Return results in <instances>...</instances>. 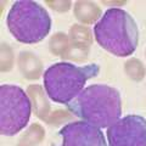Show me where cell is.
I'll use <instances>...</instances> for the list:
<instances>
[{
	"instance_id": "obj_3",
	"label": "cell",
	"mask_w": 146,
	"mask_h": 146,
	"mask_svg": "<svg viewBox=\"0 0 146 146\" xmlns=\"http://www.w3.org/2000/svg\"><path fill=\"white\" fill-rule=\"evenodd\" d=\"M100 66L89 63L78 67L70 62H57L44 72V89L50 100L57 104L67 105L84 89L89 79L96 77Z\"/></svg>"
},
{
	"instance_id": "obj_16",
	"label": "cell",
	"mask_w": 146,
	"mask_h": 146,
	"mask_svg": "<svg viewBox=\"0 0 146 146\" xmlns=\"http://www.w3.org/2000/svg\"><path fill=\"white\" fill-rule=\"evenodd\" d=\"M15 63V54L9 44L1 43L0 44V71L1 72H10L13 68Z\"/></svg>"
},
{
	"instance_id": "obj_10",
	"label": "cell",
	"mask_w": 146,
	"mask_h": 146,
	"mask_svg": "<svg viewBox=\"0 0 146 146\" xmlns=\"http://www.w3.org/2000/svg\"><path fill=\"white\" fill-rule=\"evenodd\" d=\"M101 7L96 3L88 0H79L73 4V15L83 25L98 23V20L101 17Z\"/></svg>"
},
{
	"instance_id": "obj_9",
	"label": "cell",
	"mask_w": 146,
	"mask_h": 146,
	"mask_svg": "<svg viewBox=\"0 0 146 146\" xmlns=\"http://www.w3.org/2000/svg\"><path fill=\"white\" fill-rule=\"evenodd\" d=\"M18 71L27 80H36L43 74L44 65L39 56L32 51H22L17 57Z\"/></svg>"
},
{
	"instance_id": "obj_17",
	"label": "cell",
	"mask_w": 146,
	"mask_h": 146,
	"mask_svg": "<svg viewBox=\"0 0 146 146\" xmlns=\"http://www.w3.org/2000/svg\"><path fill=\"white\" fill-rule=\"evenodd\" d=\"M72 118V115L68 113L67 111H63V110H57V111H52L51 116L49 117L48 119V124L50 125H58L63 122H67Z\"/></svg>"
},
{
	"instance_id": "obj_2",
	"label": "cell",
	"mask_w": 146,
	"mask_h": 146,
	"mask_svg": "<svg viewBox=\"0 0 146 146\" xmlns=\"http://www.w3.org/2000/svg\"><path fill=\"white\" fill-rule=\"evenodd\" d=\"M94 36L98 44L110 54L127 57L139 44L138 25L121 7H110L94 26Z\"/></svg>"
},
{
	"instance_id": "obj_12",
	"label": "cell",
	"mask_w": 146,
	"mask_h": 146,
	"mask_svg": "<svg viewBox=\"0 0 146 146\" xmlns=\"http://www.w3.org/2000/svg\"><path fill=\"white\" fill-rule=\"evenodd\" d=\"M70 38L71 42L76 44L86 45V46H91L93 44V33L90 28L84 25H72L70 28Z\"/></svg>"
},
{
	"instance_id": "obj_8",
	"label": "cell",
	"mask_w": 146,
	"mask_h": 146,
	"mask_svg": "<svg viewBox=\"0 0 146 146\" xmlns=\"http://www.w3.org/2000/svg\"><path fill=\"white\" fill-rule=\"evenodd\" d=\"M27 95L29 96V100L32 102L33 113L39 119L46 123L52 111L45 89L39 84H32L27 86Z\"/></svg>"
},
{
	"instance_id": "obj_6",
	"label": "cell",
	"mask_w": 146,
	"mask_h": 146,
	"mask_svg": "<svg viewBox=\"0 0 146 146\" xmlns=\"http://www.w3.org/2000/svg\"><path fill=\"white\" fill-rule=\"evenodd\" d=\"M108 146H146V119L127 115L107 128Z\"/></svg>"
},
{
	"instance_id": "obj_11",
	"label": "cell",
	"mask_w": 146,
	"mask_h": 146,
	"mask_svg": "<svg viewBox=\"0 0 146 146\" xmlns=\"http://www.w3.org/2000/svg\"><path fill=\"white\" fill-rule=\"evenodd\" d=\"M45 139V129L39 123H32L29 128L21 135L16 146H35Z\"/></svg>"
},
{
	"instance_id": "obj_18",
	"label": "cell",
	"mask_w": 146,
	"mask_h": 146,
	"mask_svg": "<svg viewBox=\"0 0 146 146\" xmlns=\"http://www.w3.org/2000/svg\"><path fill=\"white\" fill-rule=\"evenodd\" d=\"M45 4H46L50 9H52L54 11L60 12V13L67 12L72 6L71 0H56V1H49V0H46Z\"/></svg>"
},
{
	"instance_id": "obj_15",
	"label": "cell",
	"mask_w": 146,
	"mask_h": 146,
	"mask_svg": "<svg viewBox=\"0 0 146 146\" xmlns=\"http://www.w3.org/2000/svg\"><path fill=\"white\" fill-rule=\"evenodd\" d=\"M90 55V46L86 45H80L76 43H71L67 48L66 52L63 54L62 58L65 60H71L74 62H85Z\"/></svg>"
},
{
	"instance_id": "obj_4",
	"label": "cell",
	"mask_w": 146,
	"mask_h": 146,
	"mask_svg": "<svg viewBox=\"0 0 146 146\" xmlns=\"http://www.w3.org/2000/svg\"><path fill=\"white\" fill-rule=\"evenodd\" d=\"M9 32L17 42L35 44L46 38L51 29L49 12L35 1H15L6 17Z\"/></svg>"
},
{
	"instance_id": "obj_5",
	"label": "cell",
	"mask_w": 146,
	"mask_h": 146,
	"mask_svg": "<svg viewBox=\"0 0 146 146\" xmlns=\"http://www.w3.org/2000/svg\"><path fill=\"white\" fill-rule=\"evenodd\" d=\"M33 112L26 91L17 85L0 86V133L12 136L27 127Z\"/></svg>"
},
{
	"instance_id": "obj_20",
	"label": "cell",
	"mask_w": 146,
	"mask_h": 146,
	"mask_svg": "<svg viewBox=\"0 0 146 146\" xmlns=\"http://www.w3.org/2000/svg\"><path fill=\"white\" fill-rule=\"evenodd\" d=\"M145 57H146V51H145Z\"/></svg>"
},
{
	"instance_id": "obj_19",
	"label": "cell",
	"mask_w": 146,
	"mask_h": 146,
	"mask_svg": "<svg viewBox=\"0 0 146 146\" xmlns=\"http://www.w3.org/2000/svg\"><path fill=\"white\" fill-rule=\"evenodd\" d=\"M102 4H105V5H116V6H118V5H124L125 4V1H122V3H116V1H113V3H106V1H102Z\"/></svg>"
},
{
	"instance_id": "obj_1",
	"label": "cell",
	"mask_w": 146,
	"mask_h": 146,
	"mask_svg": "<svg viewBox=\"0 0 146 146\" xmlns=\"http://www.w3.org/2000/svg\"><path fill=\"white\" fill-rule=\"evenodd\" d=\"M66 107L74 116L100 129L111 127L122 116L119 91L107 84L88 85Z\"/></svg>"
},
{
	"instance_id": "obj_14",
	"label": "cell",
	"mask_w": 146,
	"mask_h": 146,
	"mask_svg": "<svg viewBox=\"0 0 146 146\" xmlns=\"http://www.w3.org/2000/svg\"><path fill=\"white\" fill-rule=\"evenodd\" d=\"M124 73L130 80L133 82H143L146 74V68L144 63L139 58H129L124 62Z\"/></svg>"
},
{
	"instance_id": "obj_13",
	"label": "cell",
	"mask_w": 146,
	"mask_h": 146,
	"mask_svg": "<svg viewBox=\"0 0 146 146\" xmlns=\"http://www.w3.org/2000/svg\"><path fill=\"white\" fill-rule=\"evenodd\" d=\"M71 43L72 42H71L70 35H67L63 32H57L49 40V50L55 56L62 57Z\"/></svg>"
},
{
	"instance_id": "obj_7",
	"label": "cell",
	"mask_w": 146,
	"mask_h": 146,
	"mask_svg": "<svg viewBox=\"0 0 146 146\" xmlns=\"http://www.w3.org/2000/svg\"><path fill=\"white\" fill-rule=\"evenodd\" d=\"M58 135L62 143L55 146H107L101 129L85 121H76L63 125Z\"/></svg>"
}]
</instances>
